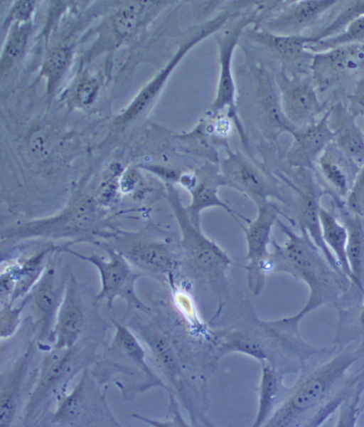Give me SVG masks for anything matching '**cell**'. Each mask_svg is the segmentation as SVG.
I'll return each instance as SVG.
<instances>
[{
    "instance_id": "1",
    "label": "cell",
    "mask_w": 364,
    "mask_h": 427,
    "mask_svg": "<svg viewBox=\"0 0 364 427\" xmlns=\"http://www.w3.org/2000/svg\"><path fill=\"white\" fill-rule=\"evenodd\" d=\"M305 371L279 420L284 425L318 427L346 403L360 404L364 395V343L331 346Z\"/></svg>"
},
{
    "instance_id": "2",
    "label": "cell",
    "mask_w": 364,
    "mask_h": 427,
    "mask_svg": "<svg viewBox=\"0 0 364 427\" xmlns=\"http://www.w3.org/2000/svg\"><path fill=\"white\" fill-rule=\"evenodd\" d=\"M277 221L287 240L282 246L274 244L275 253L284 269L303 280L309 291L306 304L292 320L298 322L323 305L335 307L352 287L350 279L331 265L304 229L300 228L297 233L278 218Z\"/></svg>"
},
{
    "instance_id": "3",
    "label": "cell",
    "mask_w": 364,
    "mask_h": 427,
    "mask_svg": "<svg viewBox=\"0 0 364 427\" xmlns=\"http://www.w3.org/2000/svg\"><path fill=\"white\" fill-rule=\"evenodd\" d=\"M102 341L84 338L73 346L54 348L45 356L34 389L23 410V424L40 423L54 402L65 395L70 380L92 362Z\"/></svg>"
},
{
    "instance_id": "4",
    "label": "cell",
    "mask_w": 364,
    "mask_h": 427,
    "mask_svg": "<svg viewBox=\"0 0 364 427\" xmlns=\"http://www.w3.org/2000/svg\"><path fill=\"white\" fill-rule=\"evenodd\" d=\"M113 338L97 359L90 373L100 384L113 383L125 399L144 389V379L151 375L142 347L129 327L114 322Z\"/></svg>"
},
{
    "instance_id": "5",
    "label": "cell",
    "mask_w": 364,
    "mask_h": 427,
    "mask_svg": "<svg viewBox=\"0 0 364 427\" xmlns=\"http://www.w3.org/2000/svg\"><path fill=\"white\" fill-rule=\"evenodd\" d=\"M96 297L85 299L74 282L68 287L59 307L52 336L54 348L70 347L79 340H102L105 325L97 309Z\"/></svg>"
},
{
    "instance_id": "6",
    "label": "cell",
    "mask_w": 364,
    "mask_h": 427,
    "mask_svg": "<svg viewBox=\"0 0 364 427\" xmlns=\"http://www.w3.org/2000/svg\"><path fill=\"white\" fill-rule=\"evenodd\" d=\"M87 369L74 389L58 402L51 423L60 426H115L118 423L109 411L97 381Z\"/></svg>"
},
{
    "instance_id": "7",
    "label": "cell",
    "mask_w": 364,
    "mask_h": 427,
    "mask_svg": "<svg viewBox=\"0 0 364 427\" xmlns=\"http://www.w3.org/2000/svg\"><path fill=\"white\" fill-rule=\"evenodd\" d=\"M79 258L94 264L99 270L102 287L100 292L95 295L97 300H106L107 308H111L116 297H120L127 302V312L132 307H144L137 299L134 284L136 275L124 258L119 253L110 249L107 251L109 259L96 255L85 256L71 251Z\"/></svg>"
},
{
    "instance_id": "8",
    "label": "cell",
    "mask_w": 364,
    "mask_h": 427,
    "mask_svg": "<svg viewBox=\"0 0 364 427\" xmlns=\"http://www.w3.org/2000/svg\"><path fill=\"white\" fill-rule=\"evenodd\" d=\"M35 339L30 342L26 349L10 367L1 374L0 390V426H9L16 419L18 408L22 406L23 397L33 384L34 373L32 368L36 356Z\"/></svg>"
},
{
    "instance_id": "9",
    "label": "cell",
    "mask_w": 364,
    "mask_h": 427,
    "mask_svg": "<svg viewBox=\"0 0 364 427\" xmlns=\"http://www.w3.org/2000/svg\"><path fill=\"white\" fill-rule=\"evenodd\" d=\"M300 185H294L299 197V221L300 228L304 229L316 246L320 249L331 265L341 270L331 252L325 245L321 231L319 210L321 191L311 174L307 169H301L299 174Z\"/></svg>"
},
{
    "instance_id": "10",
    "label": "cell",
    "mask_w": 364,
    "mask_h": 427,
    "mask_svg": "<svg viewBox=\"0 0 364 427\" xmlns=\"http://www.w3.org/2000/svg\"><path fill=\"white\" fill-rule=\"evenodd\" d=\"M62 291L55 284L53 269L41 278L32 296L34 314L37 319L35 331L39 342L52 341L57 315L63 299Z\"/></svg>"
},
{
    "instance_id": "11",
    "label": "cell",
    "mask_w": 364,
    "mask_h": 427,
    "mask_svg": "<svg viewBox=\"0 0 364 427\" xmlns=\"http://www.w3.org/2000/svg\"><path fill=\"white\" fill-rule=\"evenodd\" d=\"M335 308L338 320L333 344L364 343V293L353 285Z\"/></svg>"
},
{
    "instance_id": "12",
    "label": "cell",
    "mask_w": 364,
    "mask_h": 427,
    "mask_svg": "<svg viewBox=\"0 0 364 427\" xmlns=\"http://www.w3.org/2000/svg\"><path fill=\"white\" fill-rule=\"evenodd\" d=\"M176 214L182 232V247L185 253L203 268H215L226 265L229 260L225 253L208 240L197 228L178 202L174 201Z\"/></svg>"
},
{
    "instance_id": "13",
    "label": "cell",
    "mask_w": 364,
    "mask_h": 427,
    "mask_svg": "<svg viewBox=\"0 0 364 427\" xmlns=\"http://www.w3.org/2000/svg\"><path fill=\"white\" fill-rule=\"evenodd\" d=\"M318 176L333 199L345 201L360 169L345 154H327L317 163Z\"/></svg>"
},
{
    "instance_id": "14",
    "label": "cell",
    "mask_w": 364,
    "mask_h": 427,
    "mask_svg": "<svg viewBox=\"0 0 364 427\" xmlns=\"http://www.w3.org/2000/svg\"><path fill=\"white\" fill-rule=\"evenodd\" d=\"M347 233L346 258L352 285L364 293V226L361 218L352 214L345 201L335 200Z\"/></svg>"
},
{
    "instance_id": "15",
    "label": "cell",
    "mask_w": 364,
    "mask_h": 427,
    "mask_svg": "<svg viewBox=\"0 0 364 427\" xmlns=\"http://www.w3.org/2000/svg\"><path fill=\"white\" fill-rule=\"evenodd\" d=\"M279 213L277 207L265 202L259 206L257 218L246 231L247 242V258L252 265L259 263L267 253V246L270 242V233Z\"/></svg>"
},
{
    "instance_id": "16",
    "label": "cell",
    "mask_w": 364,
    "mask_h": 427,
    "mask_svg": "<svg viewBox=\"0 0 364 427\" xmlns=\"http://www.w3.org/2000/svg\"><path fill=\"white\" fill-rule=\"evenodd\" d=\"M322 239L336 259L343 273L350 280V272L346 258L348 233L345 225L322 206L319 210Z\"/></svg>"
},
{
    "instance_id": "17",
    "label": "cell",
    "mask_w": 364,
    "mask_h": 427,
    "mask_svg": "<svg viewBox=\"0 0 364 427\" xmlns=\"http://www.w3.org/2000/svg\"><path fill=\"white\" fill-rule=\"evenodd\" d=\"M194 182L191 186V192L192 195V204L190 206L191 216L192 222L197 226L198 219L201 210L213 206H221L225 209L230 213H232L225 204H223L218 197L217 189L218 186L225 184V179L222 175L217 174H208L196 179L193 177Z\"/></svg>"
},
{
    "instance_id": "18",
    "label": "cell",
    "mask_w": 364,
    "mask_h": 427,
    "mask_svg": "<svg viewBox=\"0 0 364 427\" xmlns=\"http://www.w3.org/2000/svg\"><path fill=\"white\" fill-rule=\"evenodd\" d=\"M222 176L225 183L228 182L247 193L259 206L264 204L266 198L272 194L264 175L249 165L239 164L227 169Z\"/></svg>"
},
{
    "instance_id": "19",
    "label": "cell",
    "mask_w": 364,
    "mask_h": 427,
    "mask_svg": "<svg viewBox=\"0 0 364 427\" xmlns=\"http://www.w3.org/2000/svg\"><path fill=\"white\" fill-rule=\"evenodd\" d=\"M173 251L161 243L146 241L133 248L129 253L139 266L153 272L164 273L173 264Z\"/></svg>"
},
{
    "instance_id": "20",
    "label": "cell",
    "mask_w": 364,
    "mask_h": 427,
    "mask_svg": "<svg viewBox=\"0 0 364 427\" xmlns=\"http://www.w3.org/2000/svg\"><path fill=\"white\" fill-rule=\"evenodd\" d=\"M69 58V53L65 48H57L51 51L43 65V73L48 78L50 88L65 69Z\"/></svg>"
},
{
    "instance_id": "21",
    "label": "cell",
    "mask_w": 364,
    "mask_h": 427,
    "mask_svg": "<svg viewBox=\"0 0 364 427\" xmlns=\"http://www.w3.org/2000/svg\"><path fill=\"white\" fill-rule=\"evenodd\" d=\"M345 206L352 214L364 218V164L345 199Z\"/></svg>"
},
{
    "instance_id": "22",
    "label": "cell",
    "mask_w": 364,
    "mask_h": 427,
    "mask_svg": "<svg viewBox=\"0 0 364 427\" xmlns=\"http://www.w3.org/2000/svg\"><path fill=\"white\" fill-rule=\"evenodd\" d=\"M138 4H128L122 8L114 19V26L117 32L125 36L131 34L136 26L138 19Z\"/></svg>"
},
{
    "instance_id": "23",
    "label": "cell",
    "mask_w": 364,
    "mask_h": 427,
    "mask_svg": "<svg viewBox=\"0 0 364 427\" xmlns=\"http://www.w3.org/2000/svg\"><path fill=\"white\" fill-rule=\"evenodd\" d=\"M166 73L167 70L160 75L138 95L130 107L127 110V112L122 116V121H127L132 119L145 107L146 103L159 88Z\"/></svg>"
},
{
    "instance_id": "24",
    "label": "cell",
    "mask_w": 364,
    "mask_h": 427,
    "mask_svg": "<svg viewBox=\"0 0 364 427\" xmlns=\"http://www.w3.org/2000/svg\"><path fill=\"white\" fill-rule=\"evenodd\" d=\"M27 39V31L23 29L16 32L7 43L5 48V60H14L23 51Z\"/></svg>"
},
{
    "instance_id": "25",
    "label": "cell",
    "mask_w": 364,
    "mask_h": 427,
    "mask_svg": "<svg viewBox=\"0 0 364 427\" xmlns=\"http://www.w3.org/2000/svg\"><path fill=\"white\" fill-rule=\"evenodd\" d=\"M97 90V85L94 80H85L81 83L77 88L79 100L84 104L92 101Z\"/></svg>"
},
{
    "instance_id": "26",
    "label": "cell",
    "mask_w": 364,
    "mask_h": 427,
    "mask_svg": "<svg viewBox=\"0 0 364 427\" xmlns=\"http://www.w3.org/2000/svg\"><path fill=\"white\" fill-rule=\"evenodd\" d=\"M31 148L33 154L38 157H44L48 152V145L43 135L36 133L31 139Z\"/></svg>"
},
{
    "instance_id": "27",
    "label": "cell",
    "mask_w": 364,
    "mask_h": 427,
    "mask_svg": "<svg viewBox=\"0 0 364 427\" xmlns=\"http://www.w3.org/2000/svg\"><path fill=\"white\" fill-rule=\"evenodd\" d=\"M32 1H22L17 4L15 9L14 14L16 18L20 19H25L28 17L33 9Z\"/></svg>"
},
{
    "instance_id": "28",
    "label": "cell",
    "mask_w": 364,
    "mask_h": 427,
    "mask_svg": "<svg viewBox=\"0 0 364 427\" xmlns=\"http://www.w3.org/2000/svg\"><path fill=\"white\" fill-rule=\"evenodd\" d=\"M278 43L281 49L288 53L296 51L300 47V42L293 39H282Z\"/></svg>"
},
{
    "instance_id": "29",
    "label": "cell",
    "mask_w": 364,
    "mask_h": 427,
    "mask_svg": "<svg viewBox=\"0 0 364 427\" xmlns=\"http://www.w3.org/2000/svg\"><path fill=\"white\" fill-rule=\"evenodd\" d=\"M353 33L357 35L364 34V20L360 21L353 27Z\"/></svg>"
},
{
    "instance_id": "30",
    "label": "cell",
    "mask_w": 364,
    "mask_h": 427,
    "mask_svg": "<svg viewBox=\"0 0 364 427\" xmlns=\"http://www.w3.org/2000/svg\"><path fill=\"white\" fill-rule=\"evenodd\" d=\"M362 417H364V402L361 403L360 408V417L359 418H362Z\"/></svg>"
}]
</instances>
